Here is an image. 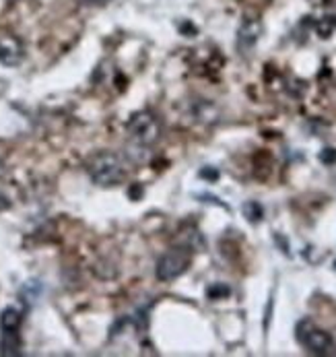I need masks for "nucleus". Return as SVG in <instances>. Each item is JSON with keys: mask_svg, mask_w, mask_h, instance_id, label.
<instances>
[{"mask_svg": "<svg viewBox=\"0 0 336 357\" xmlns=\"http://www.w3.org/2000/svg\"><path fill=\"white\" fill-rule=\"evenodd\" d=\"M87 172H89V178L97 186H115L124 178L126 168H124V161L120 159V155L110 153V151H102L87 161Z\"/></svg>", "mask_w": 336, "mask_h": 357, "instance_id": "1", "label": "nucleus"}, {"mask_svg": "<svg viewBox=\"0 0 336 357\" xmlns=\"http://www.w3.org/2000/svg\"><path fill=\"white\" fill-rule=\"evenodd\" d=\"M297 339H299V343H301L310 354H314V356H330V354L335 351V341H333V337H330L326 331L318 328V326H316L314 322H310V320H303V322L297 324Z\"/></svg>", "mask_w": 336, "mask_h": 357, "instance_id": "2", "label": "nucleus"}, {"mask_svg": "<svg viewBox=\"0 0 336 357\" xmlns=\"http://www.w3.org/2000/svg\"><path fill=\"white\" fill-rule=\"evenodd\" d=\"M128 132L138 145L149 147V145L157 143V138L161 134V126H159V120L155 114L141 112V114H134L132 120L128 122Z\"/></svg>", "mask_w": 336, "mask_h": 357, "instance_id": "3", "label": "nucleus"}, {"mask_svg": "<svg viewBox=\"0 0 336 357\" xmlns=\"http://www.w3.org/2000/svg\"><path fill=\"white\" fill-rule=\"evenodd\" d=\"M188 262H190L188 252H184V250H169L157 262V279L159 281H173V279H177L188 269Z\"/></svg>", "mask_w": 336, "mask_h": 357, "instance_id": "4", "label": "nucleus"}, {"mask_svg": "<svg viewBox=\"0 0 336 357\" xmlns=\"http://www.w3.org/2000/svg\"><path fill=\"white\" fill-rule=\"evenodd\" d=\"M25 56L21 40L8 31H0V62L4 66H19Z\"/></svg>", "mask_w": 336, "mask_h": 357, "instance_id": "5", "label": "nucleus"}, {"mask_svg": "<svg viewBox=\"0 0 336 357\" xmlns=\"http://www.w3.org/2000/svg\"><path fill=\"white\" fill-rule=\"evenodd\" d=\"M262 33V23L258 19H246L237 31V46L239 50H250L254 48V44L258 42Z\"/></svg>", "mask_w": 336, "mask_h": 357, "instance_id": "6", "label": "nucleus"}, {"mask_svg": "<svg viewBox=\"0 0 336 357\" xmlns=\"http://www.w3.org/2000/svg\"><path fill=\"white\" fill-rule=\"evenodd\" d=\"M0 351H2L4 356H19V354H21V339H19V331H2Z\"/></svg>", "mask_w": 336, "mask_h": 357, "instance_id": "7", "label": "nucleus"}, {"mask_svg": "<svg viewBox=\"0 0 336 357\" xmlns=\"http://www.w3.org/2000/svg\"><path fill=\"white\" fill-rule=\"evenodd\" d=\"M0 326L2 331H19L21 326V312L15 308H6L0 316Z\"/></svg>", "mask_w": 336, "mask_h": 357, "instance_id": "8", "label": "nucleus"}, {"mask_svg": "<svg viewBox=\"0 0 336 357\" xmlns=\"http://www.w3.org/2000/svg\"><path fill=\"white\" fill-rule=\"evenodd\" d=\"M243 213H246V217H248L252 223H258V221L262 219V207H260L258 203H254V200H250V203L243 205Z\"/></svg>", "mask_w": 336, "mask_h": 357, "instance_id": "9", "label": "nucleus"}, {"mask_svg": "<svg viewBox=\"0 0 336 357\" xmlns=\"http://www.w3.org/2000/svg\"><path fill=\"white\" fill-rule=\"evenodd\" d=\"M209 298L211 299H217V298H225V296H229V287H225V285H213V287H209Z\"/></svg>", "mask_w": 336, "mask_h": 357, "instance_id": "10", "label": "nucleus"}, {"mask_svg": "<svg viewBox=\"0 0 336 357\" xmlns=\"http://www.w3.org/2000/svg\"><path fill=\"white\" fill-rule=\"evenodd\" d=\"M320 159L324 164H336V151L335 149H324V153L320 155Z\"/></svg>", "mask_w": 336, "mask_h": 357, "instance_id": "11", "label": "nucleus"}, {"mask_svg": "<svg viewBox=\"0 0 336 357\" xmlns=\"http://www.w3.org/2000/svg\"><path fill=\"white\" fill-rule=\"evenodd\" d=\"M81 4H85V6H104L106 2H110V0H79Z\"/></svg>", "mask_w": 336, "mask_h": 357, "instance_id": "12", "label": "nucleus"}, {"mask_svg": "<svg viewBox=\"0 0 336 357\" xmlns=\"http://www.w3.org/2000/svg\"><path fill=\"white\" fill-rule=\"evenodd\" d=\"M200 176H202V178H209V176H211V178L215 180L217 178V172H207V170H202V172H200Z\"/></svg>", "mask_w": 336, "mask_h": 357, "instance_id": "13", "label": "nucleus"}, {"mask_svg": "<svg viewBox=\"0 0 336 357\" xmlns=\"http://www.w3.org/2000/svg\"><path fill=\"white\" fill-rule=\"evenodd\" d=\"M4 172H6V170H4V164H2V161H0V178H2V176H4Z\"/></svg>", "mask_w": 336, "mask_h": 357, "instance_id": "14", "label": "nucleus"}]
</instances>
